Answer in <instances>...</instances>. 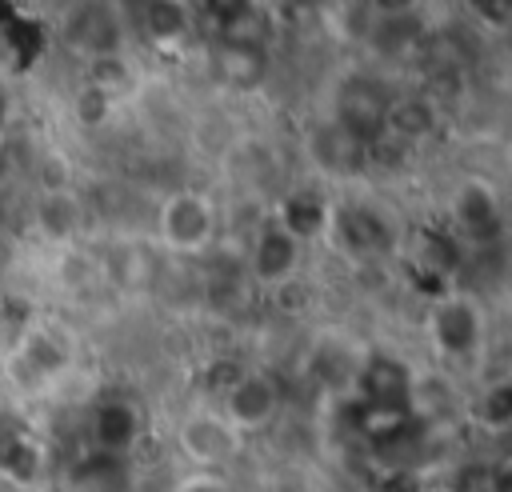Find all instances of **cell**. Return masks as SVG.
<instances>
[{
    "instance_id": "cell-14",
    "label": "cell",
    "mask_w": 512,
    "mask_h": 492,
    "mask_svg": "<svg viewBox=\"0 0 512 492\" xmlns=\"http://www.w3.org/2000/svg\"><path fill=\"white\" fill-rule=\"evenodd\" d=\"M432 128H436V108H432V100H424V96H404V100H392V104H388V128H384V132L400 136L404 144L432 136Z\"/></svg>"
},
{
    "instance_id": "cell-23",
    "label": "cell",
    "mask_w": 512,
    "mask_h": 492,
    "mask_svg": "<svg viewBox=\"0 0 512 492\" xmlns=\"http://www.w3.org/2000/svg\"><path fill=\"white\" fill-rule=\"evenodd\" d=\"M76 116H80L84 124H100V120L108 116V100H104L100 92L84 88V92H80V100H76Z\"/></svg>"
},
{
    "instance_id": "cell-24",
    "label": "cell",
    "mask_w": 512,
    "mask_h": 492,
    "mask_svg": "<svg viewBox=\"0 0 512 492\" xmlns=\"http://www.w3.org/2000/svg\"><path fill=\"white\" fill-rule=\"evenodd\" d=\"M476 8H480V16L484 20H492V24H504V12H508V0H472Z\"/></svg>"
},
{
    "instance_id": "cell-3",
    "label": "cell",
    "mask_w": 512,
    "mask_h": 492,
    "mask_svg": "<svg viewBox=\"0 0 512 492\" xmlns=\"http://www.w3.org/2000/svg\"><path fill=\"white\" fill-rule=\"evenodd\" d=\"M176 444H180L184 460H192L196 468H216V464L236 456L240 432L220 412H192L176 428Z\"/></svg>"
},
{
    "instance_id": "cell-27",
    "label": "cell",
    "mask_w": 512,
    "mask_h": 492,
    "mask_svg": "<svg viewBox=\"0 0 512 492\" xmlns=\"http://www.w3.org/2000/svg\"><path fill=\"white\" fill-rule=\"evenodd\" d=\"M180 492H224V488H220L212 476H192V480H188Z\"/></svg>"
},
{
    "instance_id": "cell-1",
    "label": "cell",
    "mask_w": 512,
    "mask_h": 492,
    "mask_svg": "<svg viewBox=\"0 0 512 492\" xmlns=\"http://www.w3.org/2000/svg\"><path fill=\"white\" fill-rule=\"evenodd\" d=\"M388 88L372 76H348L336 92V128L356 140L360 148H372L376 140H384L388 128Z\"/></svg>"
},
{
    "instance_id": "cell-8",
    "label": "cell",
    "mask_w": 512,
    "mask_h": 492,
    "mask_svg": "<svg viewBox=\"0 0 512 492\" xmlns=\"http://www.w3.org/2000/svg\"><path fill=\"white\" fill-rule=\"evenodd\" d=\"M140 436V412L132 400H104L96 404L92 412V440H96V452L104 456H120L136 444Z\"/></svg>"
},
{
    "instance_id": "cell-12",
    "label": "cell",
    "mask_w": 512,
    "mask_h": 492,
    "mask_svg": "<svg viewBox=\"0 0 512 492\" xmlns=\"http://www.w3.org/2000/svg\"><path fill=\"white\" fill-rule=\"evenodd\" d=\"M276 224H280L292 240H312V236H320L324 224H328V204H324L320 192H308V188L288 192V200L280 204V220H276Z\"/></svg>"
},
{
    "instance_id": "cell-17",
    "label": "cell",
    "mask_w": 512,
    "mask_h": 492,
    "mask_svg": "<svg viewBox=\"0 0 512 492\" xmlns=\"http://www.w3.org/2000/svg\"><path fill=\"white\" fill-rule=\"evenodd\" d=\"M88 88L100 92L104 100L128 92V88H132V68H128V60H124L120 52L92 56V64H88Z\"/></svg>"
},
{
    "instance_id": "cell-5",
    "label": "cell",
    "mask_w": 512,
    "mask_h": 492,
    "mask_svg": "<svg viewBox=\"0 0 512 492\" xmlns=\"http://www.w3.org/2000/svg\"><path fill=\"white\" fill-rule=\"evenodd\" d=\"M280 408V392L268 376L260 372H240L228 388H224V420L236 428V432H248V428H264Z\"/></svg>"
},
{
    "instance_id": "cell-2",
    "label": "cell",
    "mask_w": 512,
    "mask_h": 492,
    "mask_svg": "<svg viewBox=\"0 0 512 492\" xmlns=\"http://www.w3.org/2000/svg\"><path fill=\"white\" fill-rule=\"evenodd\" d=\"M216 232V212L200 192H172L160 204V240L176 252H200Z\"/></svg>"
},
{
    "instance_id": "cell-20",
    "label": "cell",
    "mask_w": 512,
    "mask_h": 492,
    "mask_svg": "<svg viewBox=\"0 0 512 492\" xmlns=\"http://www.w3.org/2000/svg\"><path fill=\"white\" fill-rule=\"evenodd\" d=\"M416 36H420V20H416V12H404V16H376V32H372V40H376L380 52H400V48L412 44Z\"/></svg>"
},
{
    "instance_id": "cell-4",
    "label": "cell",
    "mask_w": 512,
    "mask_h": 492,
    "mask_svg": "<svg viewBox=\"0 0 512 492\" xmlns=\"http://www.w3.org/2000/svg\"><path fill=\"white\" fill-rule=\"evenodd\" d=\"M432 340L444 356H472L480 348V336H484V316L480 308L468 300V296H440L436 308H432Z\"/></svg>"
},
{
    "instance_id": "cell-9",
    "label": "cell",
    "mask_w": 512,
    "mask_h": 492,
    "mask_svg": "<svg viewBox=\"0 0 512 492\" xmlns=\"http://www.w3.org/2000/svg\"><path fill=\"white\" fill-rule=\"evenodd\" d=\"M336 232L344 240L348 252L356 256H380L392 248V228L388 220L376 212V208H364V204H352L336 216Z\"/></svg>"
},
{
    "instance_id": "cell-16",
    "label": "cell",
    "mask_w": 512,
    "mask_h": 492,
    "mask_svg": "<svg viewBox=\"0 0 512 492\" xmlns=\"http://www.w3.org/2000/svg\"><path fill=\"white\" fill-rule=\"evenodd\" d=\"M192 28V16H188V4L184 0H148L144 4V32L160 44H172V40H184Z\"/></svg>"
},
{
    "instance_id": "cell-7",
    "label": "cell",
    "mask_w": 512,
    "mask_h": 492,
    "mask_svg": "<svg viewBox=\"0 0 512 492\" xmlns=\"http://www.w3.org/2000/svg\"><path fill=\"white\" fill-rule=\"evenodd\" d=\"M296 260H300V240H292L280 224L260 228V236L252 244V260H248L252 264V276L260 284H284L292 276Z\"/></svg>"
},
{
    "instance_id": "cell-28",
    "label": "cell",
    "mask_w": 512,
    "mask_h": 492,
    "mask_svg": "<svg viewBox=\"0 0 512 492\" xmlns=\"http://www.w3.org/2000/svg\"><path fill=\"white\" fill-rule=\"evenodd\" d=\"M420 492H460L456 484H444V480H436V484H424Z\"/></svg>"
},
{
    "instance_id": "cell-22",
    "label": "cell",
    "mask_w": 512,
    "mask_h": 492,
    "mask_svg": "<svg viewBox=\"0 0 512 492\" xmlns=\"http://www.w3.org/2000/svg\"><path fill=\"white\" fill-rule=\"evenodd\" d=\"M24 356H28V364H32L36 372H56V368L68 360V352H64L48 332H32L28 344H24Z\"/></svg>"
},
{
    "instance_id": "cell-29",
    "label": "cell",
    "mask_w": 512,
    "mask_h": 492,
    "mask_svg": "<svg viewBox=\"0 0 512 492\" xmlns=\"http://www.w3.org/2000/svg\"><path fill=\"white\" fill-rule=\"evenodd\" d=\"M0 116H4V108H0Z\"/></svg>"
},
{
    "instance_id": "cell-15",
    "label": "cell",
    "mask_w": 512,
    "mask_h": 492,
    "mask_svg": "<svg viewBox=\"0 0 512 492\" xmlns=\"http://www.w3.org/2000/svg\"><path fill=\"white\" fill-rule=\"evenodd\" d=\"M216 72L224 84L232 88H256L268 72V60H264V48H216Z\"/></svg>"
},
{
    "instance_id": "cell-6",
    "label": "cell",
    "mask_w": 512,
    "mask_h": 492,
    "mask_svg": "<svg viewBox=\"0 0 512 492\" xmlns=\"http://www.w3.org/2000/svg\"><path fill=\"white\" fill-rule=\"evenodd\" d=\"M452 216H456V228L476 244H492L500 236V228H504L500 200H496L492 184H484V180L460 184V192L452 196Z\"/></svg>"
},
{
    "instance_id": "cell-26",
    "label": "cell",
    "mask_w": 512,
    "mask_h": 492,
    "mask_svg": "<svg viewBox=\"0 0 512 492\" xmlns=\"http://www.w3.org/2000/svg\"><path fill=\"white\" fill-rule=\"evenodd\" d=\"M244 4H252V0H204V8L212 12V20H220V16H228V12L244 8Z\"/></svg>"
},
{
    "instance_id": "cell-18",
    "label": "cell",
    "mask_w": 512,
    "mask_h": 492,
    "mask_svg": "<svg viewBox=\"0 0 512 492\" xmlns=\"http://www.w3.org/2000/svg\"><path fill=\"white\" fill-rule=\"evenodd\" d=\"M472 416H476V424H480L484 432L500 436V432H504V428L512 424V388H508L504 380L488 384V388L480 392V400H476Z\"/></svg>"
},
{
    "instance_id": "cell-13",
    "label": "cell",
    "mask_w": 512,
    "mask_h": 492,
    "mask_svg": "<svg viewBox=\"0 0 512 492\" xmlns=\"http://www.w3.org/2000/svg\"><path fill=\"white\" fill-rule=\"evenodd\" d=\"M216 40L224 48H264V40H268V16L252 0V4H244V8H236V12H228V16L216 20Z\"/></svg>"
},
{
    "instance_id": "cell-21",
    "label": "cell",
    "mask_w": 512,
    "mask_h": 492,
    "mask_svg": "<svg viewBox=\"0 0 512 492\" xmlns=\"http://www.w3.org/2000/svg\"><path fill=\"white\" fill-rule=\"evenodd\" d=\"M76 204L68 200V196H48L44 204H40V224H44V232L48 236H68L72 228H76Z\"/></svg>"
},
{
    "instance_id": "cell-10",
    "label": "cell",
    "mask_w": 512,
    "mask_h": 492,
    "mask_svg": "<svg viewBox=\"0 0 512 492\" xmlns=\"http://www.w3.org/2000/svg\"><path fill=\"white\" fill-rule=\"evenodd\" d=\"M360 388L368 396V404H380V408H404L408 404V392H412V376L400 360L392 356H372L360 372Z\"/></svg>"
},
{
    "instance_id": "cell-11",
    "label": "cell",
    "mask_w": 512,
    "mask_h": 492,
    "mask_svg": "<svg viewBox=\"0 0 512 492\" xmlns=\"http://www.w3.org/2000/svg\"><path fill=\"white\" fill-rule=\"evenodd\" d=\"M68 36H72L80 48H88L92 56L120 52V48H116V44H120V24H116L112 8H104V4H84V8H76L72 24H68Z\"/></svg>"
},
{
    "instance_id": "cell-19",
    "label": "cell",
    "mask_w": 512,
    "mask_h": 492,
    "mask_svg": "<svg viewBox=\"0 0 512 492\" xmlns=\"http://www.w3.org/2000/svg\"><path fill=\"white\" fill-rule=\"evenodd\" d=\"M360 144L356 140H348L340 128H328V132H320L316 136V160L324 164V168H332V172H344V168H352L356 160H360Z\"/></svg>"
},
{
    "instance_id": "cell-25",
    "label": "cell",
    "mask_w": 512,
    "mask_h": 492,
    "mask_svg": "<svg viewBox=\"0 0 512 492\" xmlns=\"http://www.w3.org/2000/svg\"><path fill=\"white\" fill-rule=\"evenodd\" d=\"M376 4V16H404L416 8V0H372Z\"/></svg>"
}]
</instances>
